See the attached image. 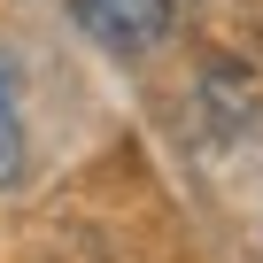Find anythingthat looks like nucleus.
Here are the masks:
<instances>
[{
  "label": "nucleus",
  "mask_w": 263,
  "mask_h": 263,
  "mask_svg": "<svg viewBox=\"0 0 263 263\" xmlns=\"http://www.w3.org/2000/svg\"><path fill=\"white\" fill-rule=\"evenodd\" d=\"M70 16H78L85 39H101V47H116V54H140V47L163 39L171 0H70Z\"/></svg>",
  "instance_id": "nucleus-1"
},
{
  "label": "nucleus",
  "mask_w": 263,
  "mask_h": 263,
  "mask_svg": "<svg viewBox=\"0 0 263 263\" xmlns=\"http://www.w3.org/2000/svg\"><path fill=\"white\" fill-rule=\"evenodd\" d=\"M16 171H24V116H16L8 85H0V186H8Z\"/></svg>",
  "instance_id": "nucleus-2"
}]
</instances>
